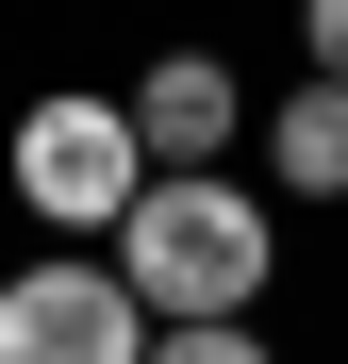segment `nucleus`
Listing matches in <instances>:
<instances>
[{
  "label": "nucleus",
  "mask_w": 348,
  "mask_h": 364,
  "mask_svg": "<svg viewBox=\"0 0 348 364\" xmlns=\"http://www.w3.org/2000/svg\"><path fill=\"white\" fill-rule=\"evenodd\" d=\"M100 249H116V282H133L149 315H265V282H282V215H265L232 166H149L133 215H116Z\"/></svg>",
  "instance_id": "f257e3e1"
},
{
  "label": "nucleus",
  "mask_w": 348,
  "mask_h": 364,
  "mask_svg": "<svg viewBox=\"0 0 348 364\" xmlns=\"http://www.w3.org/2000/svg\"><path fill=\"white\" fill-rule=\"evenodd\" d=\"M0 182H17V215L33 232H116L133 215V182H149V149H133V100H100V83H50V100H17V133H0Z\"/></svg>",
  "instance_id": "f03ea898"
},
{
  "label": "nucleus",
  "mask_w": 348,
  "mask_h": 364,
  "mask_svg": "<svg viewBox=\"0 0 348 364\" xmlns=\"http://www.w3.org/2000/svg\"><path fill=\"white\" fill-rule=\"evenodd\" d=\"M0 364H149V298L116 282V249H50L0 282Z\"/></svg>",
  "instance_id": "7ed1b4c3"
},
{
  "label": "nucleus",
  "mask_w": 348,
  "mask_h": 364,
  "mask_svg": "<svg viewBox=\"0 0 348 364\" xmlns=\"http://www.w3.org/2000/svg\"><path fill=\"white\" fill-rule=\"evenodd\" d=\"M232 133H249V83H232L216 50H149L133 67V149L149 166H216Z\"/></svg>",
  "instance_id": "20e7f679"
},
{
  "label": "nucleus",
  "mask_w": 348,
  "mask_h": 364,
  "mask_svg": "<svg viewBox=\"0 0 348 364\" xmlns=\"http://www.w3.org/2000/svg\"><path fill=\"white\" fill-rule=\"evenodd\" d=\"M265 182H282V199H348V83L332 67H299L265 100Z\"/></svg>",
  "instance_id": "39448f33"
},
{
  "label": "nucleus",
  "mask_w": 348,
  "mask_h": 364,
  "mask_svg": "<svg viewBox=\"0 0 348 364\" xmlns=\"http://www.w3.org/2000/svg\"><path fill=\"white\" fill-rule=\"evenodd\" d=\"M149 364H282L249 315H149Z\"/></svg>",
  "instance_id": "423d86ee"
},
{
  "label": "nucleus",
  "mask_w": 348,
  "mask_h": 364,
  "mask_svg": "<svg viewBox=\"0 0 348 364\" xmlns=\"http://www.w3.org/2000/svg\"><path fill=\"white\" fill-rule=\"evenodd\" d=\"M299 50H315V67L348 83V0H299Z\"/></svg>",
  "instance_id": "0eeeda50"
}]
</instances>
